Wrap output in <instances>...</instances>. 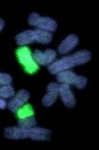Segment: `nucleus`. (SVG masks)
Wrapping results in <instances>:
<instances>
[{
	"instance_id": "f3484780",
	"label": "nucleus",
	"mask_w": 99,
	"mask_h": 150,
	"mask_svg": "<svg viewBox=\"0 0 99 150\" xmlns=\"http://www.w3.org/2000/svg\"><path fill=\"white\" fill-rule=\"evenodd\" d=\"M12 81V78L7 73L0 72V86L10 84Z\"/></svg>"
},
{
	"instance_id": "0eeeda50",
	"label": "nucleus",
	"mask_w": 99,
	"mask_h": 150,
	"mask_svg": "<svg viewBox=\"0 0 99 150\" xmlns=\"http://www.w3.org/2000/svg\"><path fill=\"white\" fill-rule=\"evenodd\" d=\"M30 97V94L27 90H19L15 97L10 100V102L7 104V107L12 112H17L19 108L22 107L26 102H28Z\"/></svg>"
},
{
	"instance_id": "f257e3e1",
	"label": "nucleus",
	"mask_w": 99,
	"mask_h": 150,
	"mask_svg": "<svg viewBox=\"0 0 99 150\" xmlns=\"http://www.w3.org/2000/svg\"><path fill=\"white\" fill-rule=\"evenodd\" d=\"M91 58L92 55L90 51L87 50H80L53 62L48 66V70L51 74H57L62 71L68 70L75 66L86 64L90 62Z\"/></svg>"
},
{
	"instance_id": "f03ea898",
	"label": "nucleus",
	"mask_w": 99,
	"mask_h": 150,
	"mask_svg": "<svg viewBox=\"0 0 99 150\" xmlns=\"http://www.w3.org/2000/svg\"><path fill=\"white\" fill-rule=\"evenodd\" d=\"M53 39L51 33L41 30H28L19 33L15 37L19 46H25L33 43H39L42 44H48Z\"/></svg>"
},
{
	"instance_id": "a211bd4d",
	"label": "nucleus",
	"mask_w": 99,
	"mask_h": 150,
	"mask_svg": "<svg viewBox=\"0 0 99 150\" xmlns=\"http://www.w3.org/2000/svg\"><path fill=\"white\" fill-rule=\"evenodd\" d=\"M7 106V102L4 98H0V110H4Z\"/></svg>"
},
{
	"instance_id": "1a4fd4ad",
	"label": "nucleus",
	"mask_w": 99,
	"mask_h": 150,
	"mask_svg": "<svg viewBox=\"0 0 99 150\" xmlns=\"http://www.w3.org/2000/svg\"><path fill=\"white\" fill-rule=\"evenodd\" d=\"M47 93L42 100V103L46 107L53 105L57 100L59 94V85L55 83H50L46 87Z\"/></svg>"
},
{
	"instance_id": "ddd939ff",
	"label": "nucleus",
	"mask_w": 99,
	"mask_h": 150,
	"mask_svg": "<svg viewBox=\"0 0 99 150\" xmlns=\"http://www.w3.org/2000/svg\"><path fill=\"white\" fill-rule=\"evenodd\" d=\"M17 116L19 119L21 118H26L28 117H32L34 116V112L30 104L23 105L17 111Z\"/></svg>"
},
{
	"instance_id": "7ed1b4c3",
	"label": "nucleus",
	"mask_w": 99,
	"mask_h": 150,
	"mask_svg": "<svg viewBox=\"0 0 99 150\" xmlns=\"http://www.w3.org/2000/svg\"><path fill=\"white\" fill-rule=\"evenodd\" d=\"M28 22L32 26L46 32H55L57 28V23L55 19L48 17H40L37 13L30 14L28 17Z\"/></svg>"
},
{
	"instance_id": "6e6552de",
	"label": "nucleus",
	"mask_w": 99,
	"mask_h": 150,
	"mask_svg": "<svg viewBox=\"0 0 99 150\" xmlns=\"http://www.w3.org/2000/svg\"><path fill=\"white\" fill-rule=\"evenodd\" d=\"M51 130L40 127H33L28 129V138L35 141H48L51 140Z\"/></svg>"
},
{
	"instance_id": "f8f14e48",
	"label": "nucleus",
	"mask_w": 99,
	"mask_h": 150,
	"mask_svg": "<svg viewBox=\"0 0 99 150\" xmlns=\"http://www.w3.org/2000/svg\"><path fill=\"white\" fill-rule=\"evenodd\" d=\"M77 74L71 70H64L56 75V79L61 83L73 85Z\"/></svg>"
},
{
	"instance_id": "2eb2a0df",
	"label": "nucleus",
	"mask_w": 99,
	"mask_h": 150,
	"mask_svg": "<svg viewBox=\"0 0 99 150\" xmlns=\"http://www.w3.org/2000/svg\"><path fill=\"white\" fill-rule=\"evenodd\" d=\"M15 89L10 84L0 87V98H9L14 96Z\"/></svg>"
},
{
	"instance_id": "6ab92c4d",
	"label": "nucleus",
	"mask_w": 99,
	"mask_h": 150,
	"mask_svg": "<svg viewBox=\"0 0 99 150\" xmlns=\"http://www.w3.org/2000/svg\"><path fill=\"white\" fill-rule=\"evenodd\" d=\"M5 26V21L3 19L0 18V33L2 31L3 28Z\"/></svg>"
},
{
	"instance_id": "9b49d317",
	"label": "nucleus",
	"mask_w": 99,
	"mask_h": 150,
	"mask_svg": "<svg viewBox=\"0 0 99 150\" xmlns=\"http://www.w3.org/2000/svg\"><path fill=\"white\" fill-rule=\"evenodd\" d=\"M4 136L8 139L20 140L28 139V129L18 127H10L6 128Z\"/></svg>"
},
{
	"instance_id": "9d476101",
	"label": "nucleus",
	"mask_w": 99,
	"mask_h": 150,
	"mask_svg": "<svg viewBox=\"0 0 99 150\" xmlns=\"http://www.w3.org/2000/svg\"><path fill=\"white\" fill-rule=\"evenodd\" d=\"M78 43L79 38L77 35L74 34L68 35L58 46V51L62 54H68L77 46Z\"/></svg>"
},
{
	"instance_id": "39448f33",
	"label": "nucleus",
	"mask_w": 99,
	"mask_h": 150,
	"mask_svg": "<svg viewBox=\"0 0 99 150\" xmlns=\"http://www.w3.org/2000/svg\"><path fill=\"white\" fill-rule=\"evenodd\" d=\"M32 56L37 64L40 66H49L54 62L57 56V53L51 49H47L44 52L36 50Z\"/></svg>"
},
{
	"instance_id": "20e7f679",
	"label": "nucleus",
	"mask_w": 99,
	"mask_h": 150,
	"mask_svg": "<svg viewBox=\"0 0 99 150\" xmlns=\"http://www.w3.org/2000/svg\"><path fill=\"white\" fill-rule=\"evenodd\" d=\"M16 52L19 62L24 67L26 72L29 74H34L39 70L38 65L33 58L30 48L26 46H21L17 49Z\"/></svg>"
},
{
	"instance_id": "dca6fc26",
	"label": "nucleus",
	"mask_w": 99,
	"mask_h": 150,
	"mask_svg": "<svg viewBox=\"0 0 99 150\" xmlns=\"http://www.w3.org/2000/svg\"><path fill=\"white\" fill-rule=\"evenodd\" d=\"M88 84V79L81 75H77L76 79L74 82V86L77 87L78 89H83L86 87Z\"/></svg>"
},
{
	"instance_id": "423d86ee",
	"label": "nucleus",
	"mask_w": 99,
	"mask_h": 150,
	"mask_svg": "<svg viewBox=\"0 0 99 150\" xmlns=\"http://www.w3.org/2000/svg\"><path fill=\"white\" fill-rule=\"evenodd\" d=\"M59 94L64 104L67 108H73L76 105V98L70 85L62 83L59 86Z\"/></svg>"
},
{
	"instance_id": "4468645a",
	"label": "nucleus",
	"mask_w": 99,
	"mask_h": 150,
	"mask_svg": "<svg viewBox=\"0 0 99 150\" xmlns=\"http://www.w3.org/2000/svg\"><path fill=\"white\" fill-rule=\"evenodd\" d=\"M37 125L36 118L33 117H28L26 118H21L18 121V126L19 127L24 129H30L35 127Z\"/></svg>"
}]
</instances>
